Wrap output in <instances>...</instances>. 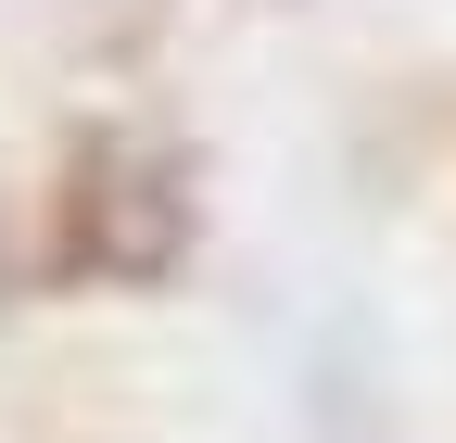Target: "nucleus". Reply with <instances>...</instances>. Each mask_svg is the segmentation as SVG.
Returning a JSON list of instances; mask_svg holds the SVG:
<instances>
[{"mask_svg": "<svg viewBox=\"0 0 456 443\" xmlns=\"http://www.w3.org/2000/svg\"><path fill=\"white\" fill-rule=\"evenodd\" d=\"M203 241V190H191V152L178 140H140V127H102L64 152L51 178V266L102 292H152L178 279Z\"/></svg>", "mask_w": 456, "mask_h": 443, "instance_id": "f257e3e1", "label": "nucleus"}]
</instances>
